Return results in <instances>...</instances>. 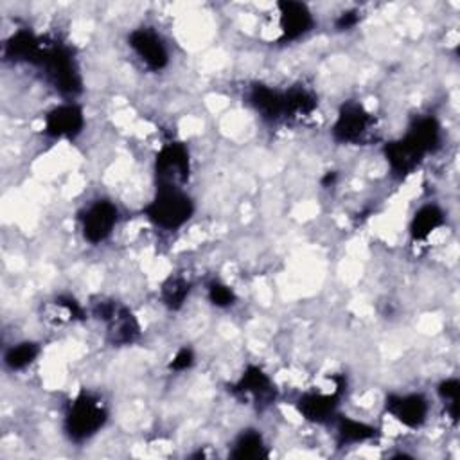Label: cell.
<instances>
[{
    "label": "cell",
    "mask_w": 460,
    "mask_h": 460,
    "mask_svg": "<svg viewBox=\"0 0 460 460\" xmlns=\"http://www.w3.org/2000/svg\"><path fill=\"white\" fill-rule=\"evenodd\" d=\"M440 144V124L435 117H420L411 124L408 133L385 146V156L394 174H410L422 158Z\"/></svg>",
    "instance_id": "obj_1"
},
{
    "label": "cell",
    "mask_w": 460,
    "mask_h": 460,
    "mask_svg": "<svg viewBox=\"0 0 460 460\" xmlns=\"http://www.w3.org/2000/svg\"><path fill=\"white\" fill-rule=\"evenodd\" d=\"M34 65H38L43 70L49 83L63 95L74 97L81 92L83 83L75 59L70 49H66L65 45H43Z\"/></svg>",
    "instance_id": "obj_2"
},
{
    "label": "cell",
    "mask_w": 460,
    "mask_h": 460,
    "mask_svg": "<svg viewBox=\"0 0 460 460\" xmlns=\"http://www.w3.org/2000/svg\"><path fill=\"white\" fill-rule=\"evenodd\" d=\"M194 205L190 198L180 187H158L156 196L144 208L146 217L164 228L174 230L189 221Z\"/></svg>",
    "instance_id": "obj_3"
},
{
    "label": "cell",
    "mask_w": 460,
    "mask_h": 460,
    "mask_svg": "<svg viewBox=\"0 0 460 460\" xmlns=\"http://www.w3.org/2000/svg\"><path fill=\"white\" fill-rule=\"evenodd\" d=\"M106 408L97 395L83 392L77 395L66 411L65 431L70 440L83 442L95 435L106 422Z\"/></svg>",
    "instance_id": "obj_4"
},
{
    "label": "cell",
    "mask_w": 460,
    "mask_h": 460,
    "mask_svg": "<svg viewBox=\"0 0 460 460\" xmlns=\"http://www.w3.org/2000/svg\"><path fill=\"white\" fill-rule=\"evenodd\" d=\"M190 172L189 151L181 142L165 144L155 160V174L158 187H180Z\"/></svg>",
    "instance_id": "obj_5"
},
{
    "label": "cell",
    "mask_w": 460,
    "mask_h": 460,
    "mask_svg": "<svg viewBox=\"0 0 460 460\" xmlns=\"http://www.w3.org/2000/svg\"><path fill=\"white\" fill-rule=\"evenodd\" d=\"M372 115L359 102H345L332 126V137L343 144H359L372 135Z\"/></svg>",
    "instance_id": "obj_6"
},
{
    "label": "cell",
    "mask_w": 460,
    "mask_h": 460,
    "mask_svg": "<svg viewBox=\"0 0 460 460\" xmlns=\"http://www.w3.org/2000/svg\"><path fill=\"white\" fill-rule=\"evenodd\" d=\"M95 314L108 323V334L115 345H128L137 340L140 327L128 307L115 302H97Z\"/></svg>",
    "instance_id": "obj_7"
},
{
    "label": "cell",
    "mask_w": 460,
    "mask_h": 460,
    "mask_svg": "<svg viewBox=\"0 0 460 460\" xmlns=\"http://www.w3.org/2000/svg\"><path fill=\"white\" fill-rule=\"evenodd\" d=\"M79 219L84 239L92 244H97L111 234L117 223V207L111 201L97 199L81 214Z\"/></svg>",
    "instance_id": "obj_8"
},
{
    "label": "cell",
    "mask_w": 460,
    "mask_h": 460,
    "mask_svg": "<svg viewBox=\"0 0 460 460\" xmlns=\"http://www.w3.org/2000/svg\"><path fill=\"white\" fill-rule=\"evenodd\" d=\"M128 43L138 56V59L151 70H162L169 63V52L165 49V43L153 29H135L129 34Z\"/></svg>",
    "instance_id": "obj_9"
},
{
    "label": "cell",
    "mask_w": 460,
    "mask_h": 460,
    "mask_svg": "<svg viewBox=\"0 0 460 460\" xmlns=\"http://www.w3.org/2000/svg\"><path fill=\"white\" fill-rule=\"evenodd\" d=\"M84 126L83 110L77 104H61L45 117V133L52 138H74Z\"/></svg>",
    "instance_id": "obj_10"
},
{
    "label": "cell",
    "mask_w": 460,
    "mask_h": 460,
    "mask_svg": "<svg viewBox=\"0 0 460 460\" xmlns=\"http://www.w3.org/2000/svg\"><path fill=\"white\" fill-rule=\"evenodd\" d=\"M232 392L241 397H250L255 404L264 406L275 399V385L270 376L259 367H248L241 379L232 386Z\"/></svg>",
    "instance_id": "obj_11"
},
{
    "label": "cell",
    "mask_w": 460,
    "mask_h": 460,
    "mask_svg": "<svg viewBox=\"0 0 460 460\" xmlns=\"http://www.w3.org/2000/svg\"><path fill=\"white\" fill-rule=\"evenodd\" d=\"M279 7V25L284 40H296L311 31L314 20L305 4L295 0H282Z\"/></svg>",
    "instance_id": "obj_12"
},
{
    "label": "cell",
    "mask_w": 460,
    "mask_h": 460,
    "mask_svg": "<svg viewBox=\"0 0 460 460\" xmlns=\"http://www.w3.org/2000/svg\"><path fill=\"white\" fill-rule=\"evenodd\" d=\"M386 410L404 426L419 428L428 415V401L420 394L390 395L386 399Z\"/></svg>",
    "instance_id": "obj_13"
},
{
    "label": "cell",
    "mask_w": 460,
    "mask_h": 460,
    "mask_svg": "<svg viewBox=\"0 0 460 460\" xmlns=\"http://www.w3.org/2000/svg\"><path fill=\"white\" fill-rule=\"evenodd\" d=\"M248 99L253 110L266 120H279L286 117L284 92H279L266 84H253L248 93Z\"/></svg>",
    "instance_id": "obj_14"
},
{
    "label": "cell",
    "mask_w": 460,
    "mask_h": 460,
    "mask_svg": "<svg viewBox=\"0 0 460 460\" xmlns=\"http://www.w3.org/2000/svg\"><path fill=\"white\" fill-rule=\"evenodd\" d=\"M340 392L341 390H334L332 394H322V392H311L305 394L298 399V411L313 422H325L329 420L338 406L340 401Z\"/></svg>",
    "instance_id": "obj_15"
},
{
    "label": "cell",
    "mask_w": 460,
    "mask_h": 460,
    "mask_svg": "<svg viewBox=\"0 0 460 460\" xmlns=\"http://www.w3.org/2000/svg\"><path fill=\"white\" fill-rule=\"evenodd\" d=\"M43 49V43L31 32V31H18L14 32L4 49V54L7 59L13 61H27V63H36L40 52Z\"/></svg>",
    "instance_id": "obj_16"
},
{
    "label": "cell",
    "mask_w": 460,
    "mask_h": 460,
    "mask_svg": "<svg viewBox=\"0 0 460 460\" xmlns=\"http://www.w3.org/2000/svg\"><path fill=\"white\" fill-rule=\"evenodd\" d=\"M442 223H444V212L437 205H424L415 212L411 219V225H410L411 237L417 241L426 239Z\"/></svg>",
    "instance_id": "obj_17"
},
{
    "label": "cell",
    "mask_w": 460,
    "mask_h": 460,
    "mask_svg": "<svg viewBox=\"0 0 460 460\" xmlns=\"http://www.w3.org/2000/svg\"><path fill=\"white\" fill-rule=\"evenodd\" d=\"M230 455L232 458H237V460H253V458L268 456V451L262 442V437L255 429H246L235 440Z\"/></svg>",
    "instance_id": "obj_18"
},
{
    "label": "cell",
    "mask_w": 460,
    "mask_h": 460,
    "mask_svg": "<svg viewBox=\"0 0 460 460\" xmlns=\"http://www.w3.org/2000/svg\"><path fill=\"white\" fill-rule=\"evenodd\" d=\"M286 97V117H305L316 108V97L302 88L295 86L284 92Z\"/></svg>",
    "instance_id": "obj_19"
},
{
    "label": "cell",
    "mask_w": 460,
    "mask_h": 460,
    "mask_svg": "<svg viewBox=\"0 0 460 460\" xmlns=\"http://www.w3.org/2000/svg\"><path fill=\"white\" fill-rule=\"evenodd\" d=\"M336 429H338L336 433H338V442L340 444H358V442L370 440L376 435V428H372L365 422L349 419V417H341L338 420Z\"/></svg>",
    "instance_id": "obj_20"
},
{
    "label": "cell",
    "mask_w": 460,
    "mask_h": 460,
    "mask_svg": "<svg viewBox=\"0 0 460 460\" xmlns=\"http://www.w3.org/2000/svg\"><path fill=\"white\" fill-rule=\"evenodd\" d=\"M189 282L183 277H169L162 284V300L169 309H180L189 295Z\"/></svg>",
    "instance_id": "obj_21"
},
{
    "label": "cell",
    "mask_w": 460,
    "mask_h": 460,
    "mask_svg": "<svg viewBox=\"0 0 460 460\" xmlns=\"http://www.w3.org/2000/svg\"><path fill=\"white\" fill-rule=\"evenodd\" d=\"M40 352V347L32 341H23V343H18L14 347H11L5 356H4V363L11 368V370H22L25 368L27 365H31L36 356Z\"/></svg>",
    "instance_id": "obj_22"
},
{
    "label": "cell",
    "mask_w": 460,
    "mask_h": 460,
    "mask_svg": "<svg viewBox=\"0 0 460 460\" xmlns=\"http://www.w3.org/2000/svg\"><path fill=\"white\" fill-rule=\"evenodd\" d=\"M458 392H460V383L455 377L446 379L438 385V395L446 401L453 420H456V413H458Z\"/></svg>",
    "instance_id": "obj_23"
},
{
    "label": "cell",
    "mask_w": 460,
    "mask_h": 460,
    "mask_svg": "<svg viewBox=\"0 0 460 460\" xmlns=\"http://www.w3.org/2000/svg\"><path fill=\"white\" fill-rule=\"evenodd\" d=\"M208 300L216 307H230L235 302V293L226 284L212 282L208 286Z\"/></svg>",
    "instance_id": "obj_24"
},
{
    "label": "cell",
    "mask_w": 460,
    "mask_h": 460,
    "mask_svg": "<svg viewBox=\"0 0 460 460\" xmlns=\"http://www.w3.org/2000/svg\"><path fill=\"white\" fill-rule=\"evenodd\" d=\"M192 363H194V354H192V350L187 349V347H183V349H180V350L176 352V356L172 358V361H171L169 367H171L172 370H176V372H181V370L190 368Z\"/></svg>",
    "instance_id": "obj_25"
},
{
    "label": "cell",
    "mask_w": 460,
    "mask_h": 460,
    "mask_svg": "<svg viewBox=\"0 0 460 460\" xmlns=\"http://www.w3.org/2000/svg\"><path fill=\"white\" fill-rule=\"evenodd\" d=\"M359 16L356 11H347V13H341L340 18L336 20V27L340 31H345V29H352L356 23H358Z\"/></svg>",
    "instance_id": "obj_26"
},
{
    "label": "cell",
    "mask_w": 460,
    "mask_h": 460,
    "mask_svg": "<svg viewBox=\"0 0 460 460\" xmlns=\"http://www.w3.org/2000/svg\"><path fill=\"white\" fill-rule=\"evenodd\" d=\"M334 178H336V172H327V176H325V180H323V183H325V185H327V183H329V181H331V183H332V181H334Z\"/></svg>",
    "instance_id": "obj_27"
}]
</instances>
